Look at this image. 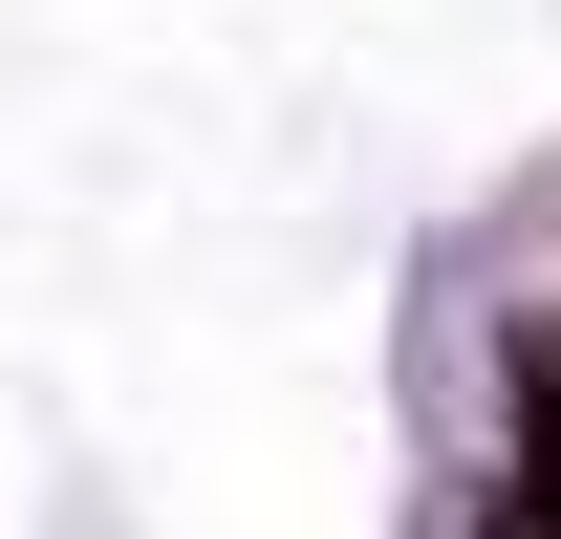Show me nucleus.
<instances>
[{"instance_id":"nucleus-1","label":"nucleus","mask_w":561,"mask_h":539,"mask_svg":"<svg viewBox=\"0 0 561 539\" xmlns=\"http://www.w3.org/2000/svg\"><path fill=\"white\" fill-rule=\"evenodd\" d=\"M540 496H561V324H540Z\"/></svg>"}]
</instances>
